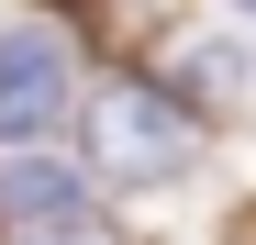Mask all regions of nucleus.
Here are the masks:
<instances>
[{
	"label": "nucleus",
	"mask_w": 256,
	"mask_h": 245,
	"mask_svg": "<svg viewBox=\"0 0 256 245\" xmlns=\"http://www.w3.org/2000/svg\"><path fill=\"white\" fill-rule=\"evenodd\" d=\"M190 112H167L156 90H100V112H90V168L100 178H122V190H156V178H178L190 168Z\"/></svg>",
	"instance_id": "obj_1"
},
{
	"label": "nucleus",
	"mask_w": 256,
	"mask_h": 245,
	"mask_svg": "<svg viewBox=\"0 0 256 245\" xmlns=\"http://www.w3.org/2000/svg\"><path fill=\"white\" fill-rule=\"evenodd\" d=\"M67 122V56L56 34H0V156H34Z\"/></svg>",
	"instance_id": "obj_2"
},
{
	"label": "nucleus",
	"mask_w": 256,
	"mask_h": 245,
	"mask_svg": "<svg viewBox=\"0 0 256 245\" xmlns=\"http://www.w3.org/2000/svg\"><path fill=\"white\" fill-rule=\"evenodd\" d=\"M0 200H12V223H22V234H45V223H78V178H67V168H45V156H12Z\"/></svg>",
	"instance_id": "obj_3"
},
{
	"label": "nucleus",
	"mask_w": 256,
	"mask_h": 245,
	"mask_svg": "<svg viewBox=\"0 0 256 245\" xmlns=\"http://www.w3.org/2000/svg\"><path fill=\"white\" fill-rule=\"evenodd\" d=\"M34 245H112V223H90V212H78V223H45Z\"/></svg>",
	"instance_id": "obj_4"
},
{
	"label": "nucleus",
	"mask_w": 256,
	"mask_h": 245,
	"mask_svg": "<svg viewBox=\"0 0 256 245\" xmlns=\"http://www.w3.org/2000/svg\"><path fill=\"white\" fill-rule=\"evenodd\" d=\"M245 12H256V0H245Z\"/></svg>",
	"instance_id": "obj_5"
}]
</instances>
